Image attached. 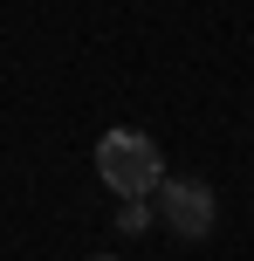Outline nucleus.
Returning a JSON list of instances; mask_svg holds the SVG:
<instances>
[{"instance_id":"obj_3","label":"nucleus","mask_w":254,"mask_h":261,"mask_svg":"<svg viewBox=\"0 0 254 261\" xmlns=\"http://www.w3.org/2000/svg\"><path fill=\"white\" fill-rule=\"evenodd\" d=\"M117 227H124V234H137V227H151V206H145V199H124V206H117Z\"/></svg>"},{"instance_id":"obj_4","label":"nucleus","mask_w":254,"mask_h":261,"mask_svg":"<svg viewBox=\"0 0 254 261\" xmlns=\"http://www.w3.org/2000/svg\"><path fill=\"white\" fill-rule=\"evenodd\" d=\"M96 261H110V254H96Z\"/></svg>"},{"instance_id":"obj_2","label":"nucleus","mask_w":254,"mask_h":261,"mask_svg":"<svg viewBox=\"0 0 254 261\" xmlns=\"http://www.w3.org/2000/svg\"><path fill=\"white\" fill-rule=\"evenodd\" d=\"M158 213H165V227H172L179 241H206L213 220H220L213 186H206V179H165V186H158Z\"/></svg>"},{"instance_id":"obj_1","label":"nucleus","mask_w":254,"mask_h":261,"mask_svg":"<svg viewBox=\"0 0 254 261\" xmlns=\"http://www.w3.org/2000/svg\"><path fill=\"white\" fill-rule=\"evenodd\" d=\"M96 172H103V186H110L117 199H145V193L165 186V151L145 138V130L117 124V130L96 138Z\"/></svg>"}]
</instances>
